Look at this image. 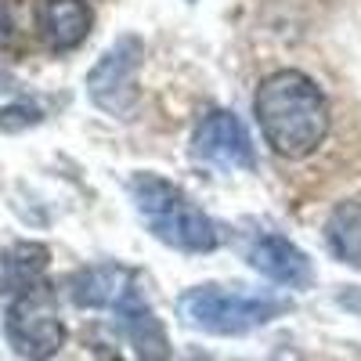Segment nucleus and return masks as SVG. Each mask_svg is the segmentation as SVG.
<instances>
[{"label": "nucleus", "mask_w": 361, "mask_h": 361, "mask_svg": "<svg viewBox=\"0 0 361 361\" xmlns=\"http://www.w3.org/2000/svg\"><path fill=\"white\" fill-rule=\"evenodd\" d=\"M253 116L271 152L282 159H307L333 130V112L322 87L300 69L267 73L257 83Z\"/></svg>", "instance_id": "obj_1"}, {"label": "nucleus", "mask_w": 361, "mask_h": 361, "mask_svg": "<svg viewBox=\"0 0 361 361\" xmlns=\"http://www.w3.org/2000/svg\"><path fill=\"white\" fill-rule=\"evenodd\" d=\"M127 188H130L137 217L163 246L180 250V253H214L221 246V228L173 180L152 170H137L127 180Z\"/></svg>", "instance_id": "obj_2"}, {"label": "nucleus", "mask_w": 361, "mask_h": 361, "mask_svg": "<svg viewBox=\"0 0 361 361\" xmlns=\"http://www.w3.org/2000/svg\"><path fill=\"white\" fill-rule=\"evenodd\" d=\"M286 311H293L286 296L246 293V289L214 286V282L192 286L177 296V318L206 336H246L271 325Z\"/></svg>", "instance_id": "obj_3"}, {"label": "nucleus", "mask_w": 361, "mask_h": 361, "mask_svg": "<svg viewBox=\"0 0 361 361\" xmlns=\"http://www.w3.org/2000/svg\"><path fill=\"white\" fill-rule=\"evenodd\" d=\"M8 343L25 361H51L66 343V322L58 314V296L51 282H37L25 293L11 296L4 318Z\"/></svg>", "instance_id": "obj_4"}, {"label": "nucleus", "mask_w": 361, "mask_h": 361, "mask_svg": "<svg viewBox=\"0 0 361 361\" xmlns=\"http://www.w3.org/2000/svg\"><path fill=\"white\" fill-rule=\"evenodd\" d=\"M141 54L145 44L141 37L127 33L119 37L94 66L87 73V94L102 112L116 116V119H127L134 102H137V69H141Z\"/></svg>", "instance_id": "obj_5"}, {"label": "nucleus", "mask_w": 361, "mask_h": 361, "mask_svg": "<svg viewBox=\"0 0 361 361\" xmlns=\"http://www.w3.org/2000/svg\"><path fill=\"white\" fill-rule=\"evenodd\" d=\"M188 152L199 163H209L217 170H253L257 166L253 137L231 109H214L199 119V127L192 130V141H188Z\"/></svg>", "instance_id": "obj_6"}, {"label": "nucleus", "mask_w": 361, "mask_h": 361, "mask_svg": "<svg viewBox=\"0 0 361 361\" xmlns=\"http://www.w3.org/2000/svg\"><path fill=\"white\" fill-rule=\"evenodd\" d=\"M246 264L253 271H260L264 279H271L275 286L307 289L314 282L311 257L296 243H289L286 235H257L253 243L246 246Z\"/></svg>", "instance_id": "obj_7"}, {"label": "nucleus", "mask_w": 361, "mask_h": 361, "mask_svg": "<svg viewBox=\"0 0 361 361\" xmlns=\"http://www.w3.org/2000/svg\"><path fill=\"white\" fill-rule=\"evenodd\" d=\"M134 289H137V275L116 260L80 267L69 279V300L87 311H105V307L116 311Z\"/></svg>", "instance_id": "obj_8"}, {"label": "nucleus", "mask_w": 361, "mask_h": 361, "mask_svg": "<svg viewBox=\"0 0 361 361\" xmlns=\"http://www.w3.org/2000/svg\"><path fill=\"white\" fill-rule=\"evenodd\" d=\"M94 25V11L87 0H40L37 29L51 51H76Z\"/></svg>", "instance_id": "obj_9"}, {"label": "nucleus", "mask_w": 361, "mask_h": 361, "mask_svg": "<svg viewBox=\"0 0 361 361\" xmlns=\"http://www.w3.org/2000/svg\"><path fill=\"white\" fill-rule=\"evenodd\" d=\"M116 314H119L123 336L137 361H170V336H166L163 322L156 318V311L148 307V300L141 296V289H134L116 307Z\"/></svg>", "instance_id": "obj_10"}, {"label": "nucleus", "mask_w": 361, "mask_h": 361, "mask_svg": "<svg viewBox=\"0 0 361 361\" xmlns=\"http://www.w3.org/2000/svg\"><path fill=\"white\" fill-rule=\"evenodd\" d=\"M47 264H51V250L44 243H11L0 257V293L18 296L29 286L44 282Z\"/></svg>", "instance_id": "obj_11"}, {"label": "nucleus", "mask_w": 361, "mask_h": 361, "mask_svg": "<svg viewBox=\"0 0 361 361\" xmlns=\"http://www.w3.org/2000/svg\"><path fill=\"white\" fill-rule=\"evenodd\" d=\"M325 243L336 253V260L361 271V199L340 202L325 217Z\"/></svg>", "instance_id": "obj_12"}, {"label": "nucleus", "mask_w": 361, "mask_h": 361, "mask_svg": "<svg viewBox=\"0 0 361 361\" xmlns=\"http://www.w3.org/2000/svg\"><path fill=\"white\" fill-rule=\"evenodd\" d=\"M44 119V112L29 102H18V105H8L0 109V130L4 134H15V130H25V127H37Z\"/></svg>", "instance_id": "obj_13"}, {"label": "nucleus", "mask_w": 361, "mask_h": 361, "mask_svg": "<svg viewBox=\"0 0 361 361\" xmlns=\"http://www.w3.org/2000/svg\"><path fill=\"white\" fill-rule=\"evenodd\" d=\"M185 361H209V354H202V350H188Z\"/></svg>", "instance_id": "obj_14"}]
</instances>
